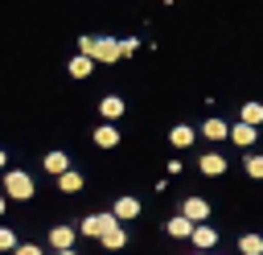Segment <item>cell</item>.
Returning a JSON list of instances; mask_svg holds the SVG:
<instances>
[{"instance_id":"ac0fdd59","label":"cell","mask_w":263,"mask_h":255,"mask_svg":"<svg viewBox=\"0 0 263 255\" xmlns=\"http://www.w3.org/2000/svg\"><path fill=\"white\" fill-rule=\"evenodd\" d=\"M214 243H218V234L210 226H193V247H214Z\"/></svg>"},{"instance_id":"8fae6325","label":"cell","mask_w":263,"mask_h":255,"mask_svg":"<svg viewBox=\"0 0 263 255\" xmlns=\"http://www.w3.org/2000/svg\"><path fill=\"white\" fill-rule=\"evenodd\" d=\"M168 234H173V239H189V234H193V222L181 218V214H173V218H168Z\"/></svg>"},{"instance_id":"7402d4cb","label":"cell","mask_w":263,"mask_h":255,"mask_svg":"<svg viewBox=\"0 0 263 255\" xmlns=\"http://www.w3.org/2000/svg\"><path fill=\"white\" fill-rule=\"evenodd\" d=\"M247 173L251 177H263V156H247Z\"/></svg>"},{"instance_id":"4316f807","label":"cell","mask_w":263,"mask_h":255,"mask_svg":"<svg viewBox=\"0 0 263 255\" xmlns=\"http://www.w3.org/2000/svg\"><path fill=\"white\" fill-rule=\"evenodd\" d=\"M201 255H205V251H201Z\"/></svg>"},{"instance_id":"2e32d148","label":"cell","mask_w":263,"mask_h":255,"mask_svg":"<svg viewBox=\"0 0 263 255\" xmlns=\"http://www.w3.org/2000/svg\"><path fill=\"white\" fill-rule=\"evenodd\" d=\"M168 140H173V148H189V144H193V128H185V123H181V128H173V136H168Z\"/></svg>"},{"instance_id":"7a4b0ae2","label":"cell","mask_w":263,"mask_h":255,"mask_svg":"<svg viewBox=\"0 0 263 255\" xmlns=\"http://www.w3.org/2000/svg\"><path fill=\"white\" fill-rule=\"evenodd\" d=\"M4 193L16 197V202H29V197H33V181H29V173H21V169L4 173Z\"/></svg>"},{"instance_id":"5bb4252c","label":"cell","mask_w":263,"mask_h":255,"mask_svg":"<svg viewBox=\"0 0 263 255\" xmlns=\"http://www.w3.org/2000/svg\"><path fill=\"white\" fill-rule=\"evenodd\" d=\"M45 169H49V173H58V177H62V173H70L66 152H49V156H45Z\"/></svg>"},{"instance_id":"8992f818","label":"cell","mask_w":263,"mask_h":255,"mask_svg":"<svg viewBox=\"0 0 263 255\" xmlns=\"http://www.w3.org/2000/svg\"><path fill=\"white\" fill-rule=\"evenodd\" d=\"M111 214H115V222H127V218H136V214H140V202H136V197H119Z\"/></svg>"},{"instance_id":"9c48e42d","label":"cell","mask_w":263,"mask_h":255,"mask_svg":"<svg viewBox=\"0 0 263 255\" xmlns=\"http://www.w3.org/2000/svg\"><path fill=\"white\" fill-rule=\"evenodd\" d=\"M230 140L242 144V148H251V144H255V128H247V123H230Z\"/></svg>"},{"instance_id":"cb8c5ba5","label":"cell","mask_w":263,"mask_h":255,"mask_svg":"<svg viewBox=\"0 0 263 255\" xmlns=\"http://www.w3.org/2000/svg\"><path fill=\"white\" fill-rule=\"evenodd\" d=\"M58 255H78V251H58Z\"/></svg>"},{"instance_id":"d6986e66","label":"cell","mask_w":263,"mask_h":255,"mask_svg":"<svg viewBox=\"0 0 263 255\" xmlns=\"http://www.w3.org/2000/svg\"><path fill=\"white\" fill-rule=\"evenodd\" d=\"M70 74H74V78H86V74H90V58H82V53L70 58Z\"/></svg>"},{"instance_id":"ffe728a7","label":"cell","mask_w":263,"mask_h":255,"mask_svg":"<svg viewBox=\"0 0 263 255\" xmlns=\"http://www.w3.org/2000/svg\"><path fill=\"white\" fill-rule=\"evenodd\" d=\"M123 239H127V234H123V230L115 226L111 234H103V247H107V251H119V247H123Z\"/></svg>"},{"instance_id":"603a6c76","label":"cell","mask_w":263,"mask_h":255,"mask_svg":"<svg viewBox=\"0 0 263 255\" xmlns=\"http://www.w3.org/2000/svg\"><path fill=\"white\" fill-rule=\"evenodd\" d=\"M16 255H41V247H33V243H16Z\"/></svg>"},{"instance_id":"9a60e30c","label":"cell","mask_w":263,"mask_h":255,"mask_svg":"<svg viewBox=\"0 0 263 255\" xmlns=\"http://www.w3.org/2000/svg\"><path fill=\"white\" fill-rule=\"evenodd\" d=\"M238 251H242V255H263V239H259V234H242V239H238Z\"/></svg>"},{"instance_id":"5b68a950","label":"cell","mask_w":263,"mask_h":255,"mask_svg":"<svg viewBox=\"0 0 263 255\" xmlns=\"http://www.w3.org/2000/svg\"><path fill=\"white\" fill-rule=\"evenodd\" d=\"M99 115H103L107 123H111V119H119V115H123V99H119V95H107V99L99 103Z\"/></svg>"},{"instance_id":"6da1fadb","label":"cell","mask_w":263,"mask_h":255,"mask_svg":"<svg viewBox=\"0 0 263 255\" xmlns=\"http://www.w3.org/2000/svg\"><path fill=\"white\" fill-rule=\"evenodd\" d=\"M78 45H82V58H90V62H115V58H123L115 37H82Z\"/></svg>"},{"instance_id":"ba28073f","label":"cell","mask_w":263,"mask_h":255,"mask_svg":"<svg viewBox=\"0 0 263 255\" xmlns=\"http://www.w3.org/2000/svg\"><path fill=\"white\" fill-rule=\"evenodd\" d=\"M49 243H53L58 251H70V247H74V230H70V226H53V230H49Z\"/></svg>"},{"instance_id":"484cf974","label":"cell","mask_w":263,"mask_h":255,"mask_svg":"<svg viewBox=\"0 0 263 255\" xmlns=\"http://www.w3.org/2000/svg\"><path fill=\"white\" fill-rule=\"evenodd\" d=\"M0 214H4V197H0Z\"/></svg>"},{"instance_id":"30bf717a","label":"cell","mask_w":263,"mask_h":255,"mask_svg":"<svg viewBox=\"0 0 263 255\" xmlns=\"http://www.w3.org/2000/svg\"><path fill=\"white\" fill-rule=\"evenodd\" d=\"M95 144H99V148H115V144H119V132H115L111 123H103V128H95Z\"/></svg>"},{"instance_id":"52a82bcc","label":"cell","mask_w":263,"mask_h":255,"mask_svg":"<svg viewBox=\"0 0 263 255\" xmlns=\"http://www.w3.org/2000/svg\"><path fill=\"white\" fill-rule=\"evenodd\" d=\"M201 132H205V140H226V136H230V123H226V119H205Z\"/></svg>"},{"instance_id":"7c38bea8","label":"cell","mask_w":263,"mask_h":255,"mask_svg":"<svg viewBox=\"0 0 263 255\" xmlns=\"http://www.w3.org/2000/svg\"><path fill=\"white\" fill-rule=\"evenodd\" d=\"M197 165H201V173H210V177H218V173H222V169H226V160H222V156H218V152H205V156H201V160H197Z\"/></svg>"},{"instance_id":"4fadbf2b","label":"cell","mask_w":263,"mask_h":255,"mask_svg":"<svg viewBox=\"0 0 263 255\" xmlns=\"http://www.w3.org/2000/svg\"><path fill=\"white\" fill-rule=\"evenodd\" d=\"M238 123H247V128H259V123H263V103H247Z\"/></svg>"},{"instance_id":"277c9868","label":"cell","mask_w":263,"mask_h":255,"mask_svg":"<svg viewBox=\"0 0 263 255\" xmlns=\"http://www.w3.org/2000/svg\"><path fill=\"white\" fill-rule=\"evenodd\" d=\"M205 214H210V206L201 202V197H185V206H181V218H189V222H205Z\"/></svg>"},{"instance_id":"3957f363","label":"cell","mask_w":263,"mask_h":255,"mask_svg":"<svg viewBox=\"0 0 263 255\" xmlns=\"http://www.w3.org/2000/svg\"><path fill=\"white\" fill-rule=\"evenodd\" d=\"M119 222H115V214H86L82 218V234H90V239H103V234H111Z\"/></svg>"},{"instance_id":"44dd1931","label":"cell","mask_w":263,"mask_h":255,"mask_svg":"<svg viewBox=\"0 0 263 255\" xmlns=\"http://www.w3.org/2000/svg\"><path fill=\"white\" fill-rule=\"evenodd\" d=\"M0 251H16V234L8 226H0Z\"/></svg>"},{"instance_id":"d4e9b609","label":"cell","mask_w":263,"mask_h":255,"mask_svg":"<svg viewBox=\"0 0 263 255\" xmlns=\"http://www.w3.org/2000/svg\"><path fill=\"white\" fill-rule=\"evenodd\" d=\"M0 169H4V148H0Z\"/></svg>"},{"instance_id":"e0dca14e","label":"cell","mask_w":263,"mask_h":255,"mask_svg":"<svg viewBox=\"0 0 263 255\" xmlns=\"http://www.w3.org/2000/svg\"><path fill=\"white\" fill-rule=\"evenodd\" d=\"M58 185H62V193H78V189H82V177L70 169V173H62V177H58Z\"/></svg>"}]
</instances>
